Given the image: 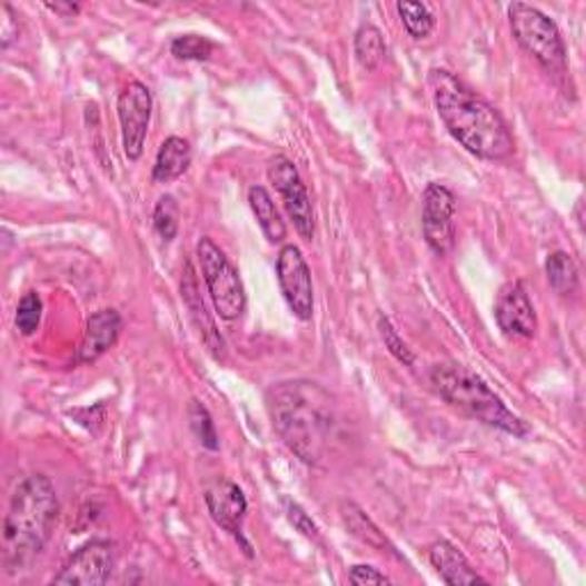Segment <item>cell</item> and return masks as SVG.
<instances>
[{"label":"cell","mask_w":586,"mask_h":586,"mask_svg":"<svg viewBox=\"0 0 586 586\" xmlns=\"http://www.w3.org/2000/svg\"><path fill=\"white\" fill-rule=\"evenodd\" d=\"M354 51H356V60L360 62V67L365 71H376L385 62V56H387L383 32L376 26H371V23L362 26L356 32Z\"/></svg>","instance_id":"cell-20"},{"label":"cell","mask_w":586,"mask_h":586,"mask_svg":"<svg viewBox=\"0 0 586 586\" xmlns=\"http://www.w3.org/2000/svg\"><path fill=\"white\" fill-rule=\"evenodd\" d=\"M170 51L179 60L207 62L213 56L216 44L211 42L209 37H202V34H181V37H175Z\"/></svg>","instance_id":"cell-24"},{"label":"cell","mask_w":586,"mask_h":586,"mask_svg":"<svg viewBox=\"0 0 586 586\" xmlns=\"http://www.w3.org/2000/svg\"><path fill=\"white\" fill-rule=\"evenodd\" d=\"M42 311H44V305H42V298H39V294L34 291H28L23 294V298L19 300V307H17V330L26 337L34 335L39 324H42Z\"/></svg>","instance_id":"cell-26"},{"label":"cell","mask_w":586,"mask_h":586,"mask_svg":"<svg viewBox=\"0 0 586 586\" xmlns=\"http://www.w3.org/2000/svg\"><path fill=\"white\" fill-rule=\"evenodd\" d=\"M268 179L282 195L285 209L294 220L296 231L305 241H311V237H315V209H311L307 188L294 161H289L287 156H276V159L268 163Z\"/></svg>","instance_id":"cell-8"},{"label":"cell","mask_w":586,"mask_h":586,"mask_svg":"<svg viewBox=\"0 0 586 586\" xmlns=\"http://www.w3.org/2000/svg\"><path fill=\"white\" fill-rule=\"evenodd\" d=\"M151 92L145 83L131 81L120 99H117V117H120L122 147L129 161H138L145 151V140L151 120Z\"/></svg>","instance_id":"cell-9"},{"label":"cell","mask_w":586,"mask_h":586,"mask_svg":"<svg viewBox=\"0 0 586 586\" xmlns=\"http://www.w3.org/2000/svg\"><path fill=\"white\" fill-rule=\"evenodd\" d=\"M198 261L218 317L225 321L239 319L248 305L239 270L209 237H202L198 244Z\"/></svg>","instance_id":"cell-6"},{"label":"cell","mask_w":586,"mask_h":586,"mask_svg":"<svg viewBox=\"0 0 586 586\" xmlns=\"http://www.w3.org/2000/svg\"><path fill=\"white\" fill-rule=\"evenodd\" d=\"M509 23L516 42L550 76L564 78L568 73V56L557 23L527 3L509 8Z\"/></svg>","instance_id":"cell-5"},{"label":"cell","mask_w":586,"mask_h":586,"mask_svg":"<svg viewBox=\"0 0 586 586\" xmlns=\"http://www.w3.org/2000/svg\"><path fill=\"white\" fill-rule=\"evenodd\" d=\"M348 582L356 584V586H369V584H389V577L383 575V573H378L374 566L358 564V566L350 568Z\"/></svg>","instance_id":"cell-29"},{"label":"cell","mask_w":586,"mask_h":586,"mask_svg":"<svg viewBox=\"0 0 586 586\" xmlns=\"http://www.w3.org/2000/svg\"><path fill=\"white\" fill-rule=\"evenodd\" d=\"M266 410L282 443L305 463L321 465L337 428V406L315 380H285L266 393Z\"/></svg>","instance_id":"cell-1"},{"label":"cell","mask_w":586,"mask_h":586,"mask_svg":"<svg viewBox=\"0 0 586 586\" xmlns=\"http://www.w3.org/2000/svg\"><path fill=\"white\" fill-rule=\"evenodd\" d=\"M456 195L445 183H428L421 195V229L426 246L445 257L456 246Z\"/></svg>","instance_id":"cell-7"},{"label":"cell","mask_w":586,"mask_h":586,"mask_svg":"<svg viewBox=\"0 0 586 586\" xmlns=\"http://www.w3.org/2000/svg\"><path fill=\"white\" fill-rule=\"evenodd\" d=\"M153 231L170 244L175 241L179 231V205L172 195H163V198L153 207Z\"/></svg>","instance_id":"cell-25"},{"label":"cell","mask_w":586,"mask_h":586,"mask_svg":"<svg viewBox=\"0 0 586 586\" xmlns=\"http://www.w3.org/2000/svg\"><path fill=\"white\" fill-rule=\"evenodd\" d=\"M0 12H3V49H8L12 44V39L19 37V23L14 21L17 17L10 6L0 8Z\"/></svg>","instance_id":"cell-30"},{"label":"cell","mask_w":586,"mask_h":586,"mask_svg":"<svg viewBox=\"0 0 586 586\" xmlns=\"http://www.w3.org/2000/svg\"><path fill=\"white\" fill-rule=\"evenodd\" d=\"M122 317L117 309H99L88 319L81 346L76 350V365H92L117 344L122 335Z\"/></svg>","instance_id":"cell-15"},{"label":"cell","mask_w":586,"mask_h":586,"mask_svg":"<svg viewBox=\"0 0 586 586\" xmlns=\"http://www.w3.org/2000/svg\"><path fill=\"white\" fill-rule=\"evenodd\" d=\"M545 272H548V282L550 287L559 294V296H570L575 294L577 289V282H579V270H577V264L575 259L564 252V250H557L548 257V261H545Z\"/></svg>","instance_id":"cell-21"},{"label":"cell","mask_w":586,"mask_h":586,"mask_svg":"<svg viewBox=\"0 0 586 586\" xmlns=\"http://www.w3.org/2000/svg\"><path fill=\"white\" fill-rule=\"evenodd\" d=\"M495 321L506 337L532 339L538 330V317L523 282H506L495 300Z\"/></svg>","instance_id":"cell-12"},{"label":"cell","mask_w":586,"mask_h":586,"mask_svg":"<svg viewBox=\"0 0 586 586\" xmlns=\"http://www.w3.org/2000/svg\"><path fill=\"white\" fill-rule=\"evenodd\" d=\"M181 298L190 311V319L195 324V328H198L205 346L209 354L216 358V360H225L227 356V346H225V339L220 335V330L216 328V321L213 317L209 315L207 309V302L202 300V294H200V282H198V276H195V270L190 266V261H186L183 266V278H181Z\"/></svg>","instance_id":"cell-14"},{"label":"cell","mask_w":586,"mask_h":586,"mask_svg":"<svg viewBox=\"0 0 586 586\" xmlns=\"http://www.w3.org/2000/svg\"><path fill=\"white\" fill-rule=\"evenodd\" d=\"M378 330H380V337H383V341H385V348L389 350V354H393L401 365H406V367H413V362H415V356H413V350L408 348V344L399 337V332L395 330V326L393 324H389V319H385V317H380L378 319Z\"/></svg>","instance_id":"cell-27"},{"label":"cell","mask_w":586,"mask_h":586,"mask_svg":"<svg viewBox=\"0 0 586 586\" xmlns=\"http://www.w3.org/2000/svg\"><path fill=\"white\" fill-rule=\"evenodd\" d=\"M112 545L108 540H92L83 545L53 577V584L62 586H101L112 573Z\"/></svg>","instance_id":"cell-11"},{"label":"cell","mask_w":586,"mask_h":586,"mask_svg":"<svg viewBox=\"0 0 586 586\" xmlns=\"http://www.w3.org/2000/svg\"><path fill=\"white\" fill-rule=\"evenodd\" d=\"M188 421H190V431L192 436L198 438V443L209 449V451H218L220 449V440L216 434V424L209 415V410L200 404V401H190L188 404Z\"/></svg>","instance_id":"cell-22"},{"label":"cell","mask_w":586,"mask_h":586,"mask_svg":"<svg viewBox=\"0 0 586 586\" xmlns=\"http://www.w3.org/2000/svg\"><path fill=\"white\" fill-rule=\"evenodd\" d=\"M205 501L209 506L213 523L225 532H229L234 538H239L244 543L246 553L252 555L248 540L244 538V520L248 514V499L244 490L227 479H218L207 488Z\"/></svg>","instance_id":"cell-13"},{"label":"cell","mask_w":586,"mask_h":586,"mask_svg":"<svg viewBox=\"0 0 586 586\" xmlns=\"http://www.w3.org/2000/svg\"><path fill=\"white\" fill-rule=\"evenodd\" d=\"M248 202H250V209H252L261 231H264V237L270 244H282L287 239V225H285L276 202H272L270 192L264 186H252L248 190Z\"/></svg>","instance_id":"cell-18"},{"label":"cell","mask_w":586,"mask_h":586,"mask_svg":"<svg viewBox=\"0 0 586 586\" xmlns=\"http://www.w3.org/2000/svg\"><path fill=\"white\" fill-rule=\"evenodd\" d=\"M438 115L454 140L486 161H506L514 153V136L501 115L445 69L431 71Z\"/></svg>","instance_id":"cell-2"},{"label":"cell","mask_w":586,"mask_h":586,"mask_svg":"<svg viewBox=\"0 0 586 586\" xmlns=\"http://www.w3.org/2000/svg\"><path fill=\"white\" fill-rule=\"evenodd\" d=\"M428 562H431V566L443 577V582L451 586L486 584V579L470 566V562H467L465 555L449 540H436L431 548H428Z\"/></svg>","instance_id":"cell-16"},{"label":"cell","mask_w":586,"mask_h":586,"mask_svg":"<svg viewBox=\"0 0 586 586\" xmlns=\"http://www.w3.org/2000/svg\"><path fill=\"white\" fill-rule=\"evenodd\" d=\"M397 12L413 39H424L436 28V17L424 3H397Z\"/></svg>","instance_id":"cell-23"},{"label":"cell","mask_w":586,"mask_h":586,"mask_svg":"<svg viewBox=\"0 0 586 586\" xmlns=\"http://www.w3.org/2000/svg\"><path fill=\"white\" fill-rule=\"evenodd\" d=\"M341 520L350 534L360 538L362 543L371 545L374 550H378V553H393L395 550L393 545H389V540L385 538V534L374 525V520L360 509L358 504L344 501L341 504Z\"/></svg>","instance_id":"cell-19"},{"label":"cell","mask_w":586,"mask_h":586,"mask_svg":"<svg viewBox=\"0 0 586 586\" xmlns=\"http://www.w3.org/2000/svg\"><path fill=\"white\" fill-rule=\"evenodd\" d=\"M278 282L294 317L309 321L315 315V285L298 246H282L278 255Z\"/></svg>","instance_id":"cell-10"},{"label":"cell","mask_w":586,"mask_h":586,"mask_svg":"<svg viewBox=\"0 0 586 586\" xmlns=\"http://www.w3.org/2000/svg\"><path fill=\"white\" fill-rule=\"evenodd\" d=\"M47 8L51 12H56V14H62V17H73V14L81 12V8L71 6V3H47Z\"/></svg>","instance_id":"cell-31"},{"label":"cell","mask_w":586,"mask_h":586,"mask_svg":"<svg viewBox=\"0 0 586 586\" xmlns=\"http://www.w3.org/2000/svg\"><path fill=\"white\" fill-rule=\"evenodd\" d=\"M431 385L447 404L470 415L473 419H479L481 424L499 428V431L516 438H525L529 434V426L504 406L486 380L467 367L436 365L431 369Z\"/></svg>","instance_id":"cell-4"},{"label":"cell","mask_w":586,"mask_h":586,"mask_svg":"<svg viewBox=\"0 0 586 586\" xmlns=\"http://www.w3.org/2000/svg\"><path fill=\"white\" fill-rule=\"evenodd\" d=\"M285 506H287V518H289V523H291L302 536H307V538H311V540H319V527H317L315 520H311V518L302 511V506H298V504L291 501V499H285Z\"/></svg>","instance_id":"cell-28"},{"label":"cell","mask_w":586,"mask_h":586,"mask_svg":"<svg viewBox=\"0 0 586 586\" xmlns=\"http://www.w3.org/2000/svg\"><path fill=\"white\" fill-rule=\"evenodd\" d=\"M60 518V501L44 475L26 477L14 490L3 525V566L8 575L28 568L44 553Z\"/></svg>","instance_id":"cell-3"},{"label":"cell","mask_w":586,"mask_h":586,"mask_svg":"<svg viewBox=\"0 0 586 586\" xmlns=\"http://www.w3.org/2000/svg\"><path fill=\"white\" fill-rule=\"evenodd\" d=\"M190 161H192V151H190L188 140L179 136H170L159 147V153H156L151 177L156 183H170L190 168Z\"/></svg>","instance_id":"cell-17"}]
</instances>
